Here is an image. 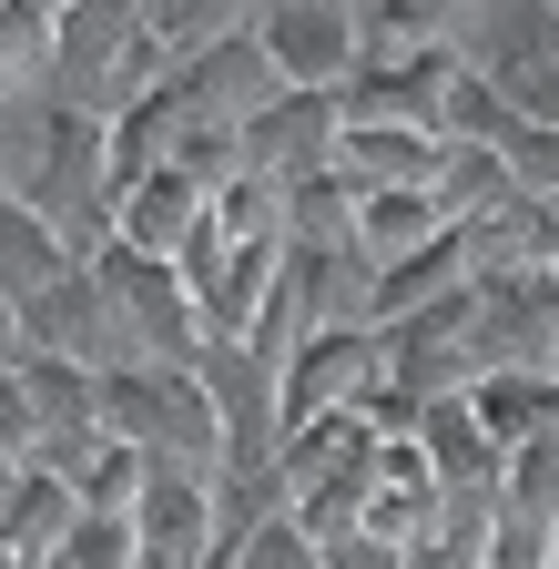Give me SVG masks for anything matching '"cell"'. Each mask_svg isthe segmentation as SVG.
Returning a JSON list of instances; mask_svg holds the SVG:
<instances>
[{
    "mask_svg": "<svg viewBox=\"0 0 559 569\" xmlns=\"http://www.w3.org/2000/svg\"><path fill=\"white\" fill-rule=\"evenodd\" d=\"M61 112L82 122H122L132 102L163 92V51L143 31V11H102V0H72L61 11V41H51V82H41Z\"/></svg>",
    "mask_w": 559,
    "mask_h": 569,
    "instance_id": "6da1fadb",
    "label": "cell"
},
{
    "mask_svg": "<svg viewBox=\"0 0 559 569\" xmlns=\"http://www.w3.org/2000/svg\"><path fill=\"white\" fill-rule=\"evenodd\" d=\"M254 51L274 61L286 92L346 102L367 71V11H346V0H274V11H254Z\"/></svg>",
    "mask_w": 559,
    "mask_h": 569,
    "instance_id": "7a4b0ae2",
    "label": "cell"
},
{
    "mask_svg": "<svg viewBox=\"0 0 559 569\" xmlns=\"http://www.w3.org/2000/svg\"><path fill=\"white\" fill-rule=\"evenodd\" d=\"M92 284L112 296V316L132 326V346H143L153 367H193V356H203V316H193L183 264H153V254L102 244V254H92Z\"/></svg>",
    "mask_w": 559,
    "mask_h": 569,
    "instance_id": "3957f363",
    "label": "cell"
},
{
    "mask_svg": "<svg viewBox=\"0 0 559 569\" xmlns=\"http://www.w3.org/2000/svg\"><path fill=\"white\" fill-rule=\"evenodd\" d=\"M336 142H346V102H316V92H274L254 122H244V173L274 183V193H306L336 173Z\"/></svg>",
    "mask_w": 559,
    "mask_h": 569,
    "instance_id": "277c9868",
    "label": "cell"
},
{
    "mask_svg": "<svg viewBox=\"0 0 559 569\" xmlns=\"http://www.w3.org/2000/svg\"><path fill=\"white\" fill-rule=\"evenodd\" d=\"M203 213H214V193H193L173 163H153V173H132L112 193V244L122 254H153V264H183L193 234H203Z\"/></svg>",
    "mask_w": 559,
    "mask_h": 569,
    "instance_id": "5b68a950",
    "label": "cell"
},
{
    "mask_svg": "<svg viewBox=\"0 0 559 569\" xmlns=\"http://www.w3.org/2000/svg\"><path fill=\"white\" fill-rule=\"evenodd\" d=\"M92 509H82V488L61 478V468H41V458H21L11 478H0V559L11 569H51V549L72 539Z\"/></svg>",
    "mask_w": 559,
    "mask_h": 569,
    "instance_id": "8992f818",
    "label": "cell"
},
{
    "mask_svg": "<svg viewBox=\"0 0 559 569\" xmlns=\"http://www.w3.org/2000/svg\"><path fill=\"white\" fill-rule=\"evenodd\" d=\"M438 163H448V142L438 132H407V122H346L336 142V183L346 193H438Z\"/></svg>",
    "mask_w": 559,
    "mask_h": 569,
    "instance_id": "52a82bcc",
    "label": "cell"
},
{
    "mask_svg": "<svg viewBox=\"0 0 559 569\" xmlns=\"http://www.w3.org/2000/svg\"><path fill=\"white\" fill-rule=\"evenodd\" d=\"M458 224L438 213V193H367L357 203V254L377 264V274H397V264H417V254H438Z\"/></svg>",
    "mask_w": 559,
    "mask_h": 569,
    "instance_id": "ba28073f",
    "label": "cell"
},
{
    "mask_svg": "<svg viewBox=\"0 0 559 569\" xmlns=\"http://www.w3.org/2000/svg\"><path fill=\"white\" fill-rule=\"evenodd\" d=\"M61 274H72V244H61L31 203H0V296L31 306V296H51Z\"/></svg>",
    "mask_w": 559,
    "mask_h": 569,
    "instance_id": "9c48e42d",
    "label": "cell"
},
{
    "mask_svg": "<svg viewBox=\"0 0 559 569\" xmlns=\"http://www.w3.org/2000/svg\"><path fill=\"white\" fill-rule=\"evenodd\" d=\"M51 41H61L51 0H0V102H31L51 82Z\"/></svg>",
    "mask_w": 559,
    "mask_h": 569,
    "instance_id": "30bf717a",
    "label": "cell"
},
{
    "mask_svg": "<svg viewBox=\"0 0 559 569\" xmlns=\"http://www.w3.org/2000/svg\"><path fill=\"white\" fill-rule=\"evenodd\" d=\"M51 569H143V549H132V519H82L72 539L51 549Z\"/></svg>",
    "mask_w": 559,
    "mask_h": 569,
    "instance_id": "8fae6325",
    "label": "cell"
},
{
    "mask_svg": "<svg viewBox=\"0 0 559 569\" xmlns=\"http://www.w3.org/2000/svg\"><path fill=\"white\" fill-rule=\"evenodd\" d=\"M326 569H417V559H407V549H387V539H367V529H357V539H336V549H326Z\"/></svg>",
    "mask_w": 559,
    "mask_h": 569,
    "instance_id": "7c38bea8",
    "label": "cell"
},
{
    "mask_svg": "<svg viewBox=\"0 0 559 569\" xmlns=\"http://www.w3.org/2000/svg\"><path fill=\"white\" fill-rule=\"evenodd\" d=\"M0 367H21V306L0 296Z\"/></svg>",
    "mask_w": 559,
    "mask_h": 569,
    "instance_id": "4fadbf2b",
    "label": "cell"
}]
</instances>
